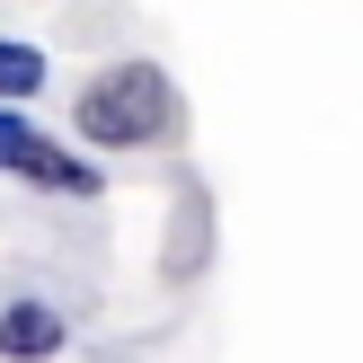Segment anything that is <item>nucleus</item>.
I'll use <instances>...</instances> for the list:
<instances>
[{
    "mask_svg": "<svg viewBox=\"0 0 363 363\" xmlns=\"http://www.w3.org/2000/svg\"><path fill=\"white\" fill-rule=\"evenodd\" d=\"M160 124H169V80H160L151 62L106 71V80L80 98V133L89 142H151Z\"/></svg>",
    "mask_w": 363,
    "mask_h": 363,
    "instance_id": "f257e3e1",
    "label": "nucleus"
},
{
    "mask_svg": "<svg viewBox=\"0 0 363 363\" xmlns=\"http://www.w3.org/2000/svg\"><path fill=\"white\" fill-rule=\"evenodd\" d=\"M0 169H27V177H45V186L89 195V169H80V160H62L35 124H18V116H0Z\"/></svg>",
    "mask_w": 363,
    "mask_h": 363,
    "instance_id": "f03ea898",
    "label": "nucleus"
},
{
    "mask_svg": "<svg viewBox=\"0 0 363 363\" xmlns=\"http://www.w3.org/2000/svg\"><path fill=\"white\" fill-rule=\"evenodd\" d=\"M0 346H9V354H53V346H62V319L27 301V311H9V319H0Z\"/></svg>",
    "mask_w": 363,
    "mask_h": 363,
    "instance_id": "7ed1b4c3",
    "label": "nucleus"
},
{
    "mask_svg": "<svg viewBox=\"0 0 363 363\" xmlns=\"http://www.w3.org/2000/svg\"><path fill=\"white\" fill-rule=\"evenodd\" d=\"M45 89V53L35 45H0V98H35Z\"/></svg>",
    "mask_w": 363,
    "mask_h": 363,
    "instance_id": "20e7f679",
    "label": "nucleus"
}]
</instances>
